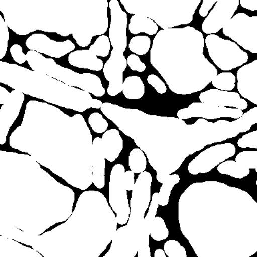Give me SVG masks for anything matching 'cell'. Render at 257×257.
I'll use <instances>...</instances> for the list:
<instances>
[{
    "mask_svg": "<svg viewBox=\"0 0 257 257\" xmlns=\"http://www.w3.org/2000/svg\"><path fill=\"white\" fill-rule=\"evenodd\" d=\"M105 158L102 139L96 137L92 143L93 182L97 189L105 186Z\"/></svg>",
    "mask_w": 257,
    "mask_h": 257,
    "instance_id": "cell-18",
    "label": "cell"
},
{
    "mask_svg": "<svg viewBox=\"0 0 257 257\" xmlns=\"http://www.w3.org/2000/svg\"><path fill=\"white\" fill-rule=\"evenodd\" d=\"M165 254L169 257H187L186 250L176 240H169L164 245Z\"/></svg>",
    "mask_w": 257,
    "mask_h": 257,
    "instance_id": "cell-34",
    "label": "cell"
},
{
    "mask_svg": "<svg viewBox=\"0 0 257 257\" xmlns=\"http://www.w3.org/2000/svg\"><path fill=\"white\" fill-rule=\"evenodd\" d=\"M0 83L24 94L78 112H84L93 104L92 96L87 91L69 86L43 73L2 61Z\"/></svg>",
    "mask_w": 257,
    "mask_h": 257,
    "instance_id": "cell-3",
    "label": "cell"
},
{
    "mask_svg": "<svg viewBox=\"0 0 257 257\" xmlns=\"http://www.w3.org/2000/svg\"><path fill=\"white\" fill-rule=\"evenodd\" d=\"M9 38V27L0 15V60L3 59L7 53Z\"/></svg>",
    "mask_w": 257,
    "mask_h": 257,
    "instance_id": "cell-33",
    "label": "cell"
},
{
    "mask_svg": "<svg viewBox=\"0 0 257 257\" xmlns=\"http://www.w3.org/2000/svg\"><path fill=\"white\" fill-rule=\"evenodd\" d=\"M151 183L152 176L150 173L143 171L140 173L132 190L127 225L115 233L121 242L134 252L138 250L141 228L151 200Z\"/></svg>",
    "mask_w": 257,
    "mask_h": 257,
    "instance_id": "cell-7",
    "label": "cell"
},
{
    "mask_svg": "<svg viewBox=\"0 0 257 257\" xmlns=\"http://www.w3.org/2000/svg\"><path fill=\"white\" fill-rule=\"evenodd\" d=\"M222 32L243 49L257 53L256 16L250 17L245 13H238L222 28Z\"/></svg>",
    "mask_w": 257,
    "mask_h": 257,
    "instance_id": "cell-9",
    "label": "cell"
},
{
    "mask_svg": "<svg viewBox=\"0 0 257 257\" xmlns=\"http://www.w3.org/2000/svg\"><path fill=\"white\" fill-rule=\"evenodd\" d=\"M238 145L240 148L257 149V131L249 133L239 139Z\"/></svg>",
    "mask_w": 257,
    "mask_h": 257,
    "instance_id": "cell-36",
    "label": "cell"
},
{
    "mask_svg": "<svg viewBox=\"0 0 257 257\" xmlns=\"http://www.w3.org/2000/svg\"><path fill=\"white\" fill-rule=\"evenodd\" d=\"M26 46L31 51H37L53 58H61L70 53L75 49L71 40L55 41L42 33H35L28 38Z\"/></svg>",
    "mask_w": 257,
    "mask_h": 257,
    "instance_id": "cell-12",
    "label": "cell"
},
{
    "mask_svg": "<svg viewBox=\"0 0 257 257\" xmlns=\"http://www.w3.org/2000/svg\"><path fill=\"white\" fill-rule=\"evenodd\" d=\"M238 6L239 0H218L202 24L203 32L208 35L218 33L232 19Z\"/></svg>",
    "mask_w": 257,
    "mask_h": 257,
    "instance_id": "cell-13",
    "label": "cell"
},
{
    "mask_svg": "<svg viewBox=\"0 0 257 257\" xmlns=\"http://www.w3.org/2000/svg\"><path fill=\"white\" fill-rule=\"evenodd\" d=\"M88 121L92 130L97 133H103L107 131L108 123L99 113H93L89 117Z\"/></svg>",
    "mask_w": 257,
    "mask_h": 257,
    "instance_id": "cell-35",
    "label": "cell"
},
{
    "mask_svg": "<svg viewBox=\"0 0 257 257\" xmlns=\"http://www.w3.org/2000/svg\"><path fill=\"white\" fill-rule=\"evenodd\" d=\"M237 88L244 98L257 104V60L243 65L237 71Z\"/></svg>",
    "mask_w": 257,
    "mask_h": 257,
    "instance_id": "cell-15",
    "label": "cell"
},
{
    "mask_svg": "<svg viewBox=\"0 0 257 257\" xmlns=\"http://www.w3.org/2000/svg\"><path fill=\"white\" fill-rule=\"evenodd\" d=\"M11 93L9 92V91L5 87H2L0 85V104H4L8 101L10 97Z\"/></svg>",
    "mask_w": 257,
    "mask_h": 257,
    "instance_id": "cell-43",
    "label": "cell"
},
{
    "mask_svg": "<svg viewBox=\"0 0 257 257\" xmlns=\"http://www.w3.org/2000/svg\"><path fill=\"white\" fill-rule=\"evenodd\" d=\"M150 235L155 241L164 240L168 237L169 230L163 219L155 216L151 224Z\"/></svg>",
    "mask_w": 257,
    "mask_h": 257,
    "instance_id": "cell-30",
    "label": "cell"
},
{
    "mask_svg": "<svg viewBox=\"0 0 257 257\" xmlns=\"http://www.w3.org/2000/svg\"><path fill=\"white\" fill-rule=\"evenodd\" d=\"M68 60L69 64L73 67L89 69L97 72L102 70L104 66L102 60L97 58V56L89 49L71 52Z\"/></svg>",
    "mask_w": 257,
    "mask_h": 257,
    "instance_id": "cell-19",
    "label": "cell"
},
{
    "mask_svg": "<svg viewBox=\"0 0 257 257\" xmlns=\"http://www.w3.org/2000/svg\"><path fill=\"white\" fill-rule=\"evenodd\" d=\"M109 7L111 14L109 39L113 50L103 71L105 79L109 81L107 93L110 96H116L122 91L123 73L127 65L124 56L127 44V16L117 0H111Z\"/></svg>",
    "mask_w": 257,
    "mask_h": 257,
    "instance_id": "cell-4",
    "label": "cell"
},
{
    "mask_svg": "<svg viewBox=\"0 0 257 257\" xmlns=\"http://www.w3.org/2000/svg\"><path fill=\"white\" fill-rule=\"evenodd\" d=\"M101 112L119 130L134 139L137 146H194L221 142L250 130L257 123V107L251 109L234 121L208 122L199 119L194 124L183 119L147 114L138 109L124 108L111 103H103Z\"/></svg>",
    "mask_w": 257,
    "mask_h": 257,
    "instance_id": "cell-1",
    "label": "cell"
},
{
    "mask_svg": "<svg viewBox=\"0 0 257 257\" xmlns=\"http://www.w3.org/2000/svg\"><path fill=\"white\" fill-rule=\"evenodd\" d=\"M111 43L108 37L106 35H100L95 43L91 46L89 50L95 55L101 57H106L110 51Z\"/></svg>",
    "mask_w": 257,
    "mask_h": 257,
    "instance_id": "cell-31",
    "label": "cell"
},
{
    "mask_svg": "<svg viewBox=\"0 0 257 257\" xmlns=\"http://www.w3.org/2000/svg\"><path fill=\"white\" fill-rule=\"evenodd\" d=\"M25 94L14 89L8 101L0 109V145L7 142L10 128L19 116L20 111L25 101Z\"/></svg>",
    "mask_w": 257,
    "mask_h": 257,
    "instance_id": "cell-14",
    "label": "cell"
},
{
    "mask_svg": "<svg viewBox=\"0 0 257 257\" xmlns=\"http://www.w3.org/2000/svg\"><path fill=\"white\" fill-rule=\"evenodd\" d=\"M0 256H43L35 249L27 248L17 241L0 236Z\"/></svg>",
    "mask_w": 257,
    "mask_h": 257,
    "instance_id": "cell-21",
    "label": "cell"
},
{
    "mask_svg": "<svg viewBox=\"0 0 257 257\" xmlns=\"http://www.w3.org/2000/svg\"><path fill=\"white\" fill-rule=\"evenodd\" d=\"M165 251L162 249H157L155 252V257H166Z\"/></svg>",
    "mask_w": 257,
    "mask_h": 257,
    "instance_id": "cell-45",
    "label": "cell"
},
{
    "mask_svg": "<svg viewBox=\"0 0 257 257\" xmlns=\"http://www.w3.org/2000/svg\"><path fill=\"white\" fill-rule=\"evenodd\" d=\"M124 173L122 165H114L109 181V204L117 214V224L120 225L127 224L131 212L127 190L123 184Z\"/></svg>",
    "mask_w": 257,
    "mask_h": 257,
    "instance_id": "cell-10",
    "label": "cell"
},
{
    "mask_svg": "<svg viewBox=\"0 0 257 257\" xmlns=\"http://www.w3.org/2000/svg\"><path fill=\"white\" fill-rule=\"evenodd\" d=\"M127 64L131 70L137 71V72L142 73L146 69L145 64L143 63L138 55H135V54L130 55L127 57Z\"/></svg>",
    "mask_w": 257,
    "mask_h": 257,
    "instance_id": "cell-37",
    "label": "cell"
},
{
    "mask_svg": "<svg viewBox=\"0 0 257 257\" xmlns=\"http://www.w3.org/2000/svg\"><path fill=\"white\" fill-rule=\"evenodd\" d=\"M122 92L127 99L131 100L142 98L145 92L142 79L138 76L127 77L123 82Z\"/></svg>",
    "mask_w": 257,
    "mask_h": 257,
    "instance_id": "cell-24",
    "label": "cell"
},
{
    "mask_svg": "<svg viewBox=\"0 0 257 257\" xmlns=\"http://www.w3.org/2000/svg\"><path fill=\"white\" fill-rule=\"evenodd\" d=\"M26 57L33 71L53 77L69 86L82 89L95 97H102L105 95V89L100 78L96 75L75 72L58 65L53 59L31 50L27 52Z\"/></svg>",
    "mask_w": 257,
    "mask_h": 257,
    "instance_id": "cell-6",
    "label": "cell"
},
{
    "mask_svg": "<svg viewBox=\"0 0 257 257\" xmlns=\"http://www.w3.org/2000/svg\"><path fill=\"white\" fill-rule=\"evenodd\" d=\"M239 2L244 9L251 11H257V0H239Z\"/></svg>",
    "mask_w": 257,
    "mask_h": 257,
    "instance_id": "cell-42",
    "label": "cell"
},
{
    "mask_svg": "<svg viewBox=\"0 0 257 257\" xmlns=\"http://www.w3.org/2000/svg\"><path fill=\"white\" fill-rule=\"evenodd\" d=\"M205 43L211 59L221 70H232L242 66L248 61V53L230 40L210 34L205 39Z\"/></svg>",
    "mask_w": 257,
    "mask_h": 257,
    "instance_id": "cell-8",
    "label": "cell"
},
{
    "mask_svg": "<svg viewBox=\"0 0 257 257\" xmlns=\"http://www.w3.org/2000/svg\"><path fill=\"white\" fill-rule=\"evenodd\" d=\"M11 54L13 57L14 61L19 64H23L27 61L26 55L23 53V48L19 44H15L12 46L11 49Z\"/></svg>",
    "mask_w": 257,
    "mask_h": 257,
    "instance_id": "cell-39",
    "label": "cell"
},
{
    "mask_svg": "<svg viewBox=\"0 0 257 257\" xmlns=\"http://www.w3.org/2000/svg\"><path fill=\"white\" fill-rule=\"evenodd\" d=\"M236 80V77L233 73L224 72L217 75L212 83L213 86L219 90L230 91L234 89Z\"/></svg>",
    "mask_w": 257,
    "mask_h": 257,
    "instance_id": "cell-28",
    "label": "cell"
},
{
    "mask_svg": "<svg viewBox=\"0 0 257 257\" xmlns=\"http://www.w3.org/2000/svg\"><path fill=\"white\" fill-rule=\"evenodd\" d=\"M129 14L153 20L163 29L188 25L202 0H119Z\"/></svg>",
    "mask_w": 257,
    "mask_h": 257,
    "instance_id": "cell-5",
    "label": "cell"
},
{
    "mask_svg": "<svg viewBox=\"0 0 257 257\" xmlns=\"http://www.w3.org/2000/svg\"><path fill=\"white\" fill-rule=\"evenodd\" d=\"M218 0H204L200 9V15L202 17H206L208 15L209 11L212 9L214 4L216 3Z\"/></svg>",
    "mask_w": 257,
    "mask_h": 257,
    "instance_id": "cell-41",
    "label": "cell"
},
{
    "mask_svg": "<svg viewBox=\"0 0 257 257\" xmlns=\"http://www.w3.org/2000/svg\"><path fill=\"white\" fill-rule=\"evenodd\" d=\"M101 139L105 158L109 162H113L123 149V139L118 130L113 128L105 131Z\"/></svg>",
    "mask_w": 257,
    "mask_h": 257,
    "instance_id": "cell-20",
    "label": "cell"
},
{
    "mask_svg": "<svg viewBox=\"0 0 257 257\" xmlns=\"http://www.w3.org/2000/svg\"><path fill=\"white\" fill-rule=\"evenodd\" d=\"M147 82L153 87L159 94H164L167 91V87L164 82L157 75L151 74L147 77Z\"/></svg>",
    "mask_w": 257,
    "mask_h": 257,
    "instance_id": "cell-38",
    "label": "cell"
},
{
    "mask_svg": "<svg viewBox=\"0 0 257 257\" xmlns=\"http://www.w3.org/2000/svg\"><path fill=\"white\" fill-rule=\"evenodd\" d=\"M0 236L31 246L39 238V234H31L21 230L17 227L0 219Z\"/></svg>",
    "mask_w": 257,
    "mask_h": 257,
    "instance_id": "cell-22",
    "label": "cell"
},
{
    "mask_svg": "<svg viewBox=\"0 0 257 257\" xmlns=\"http://www.w3.org/2000/svg\"><path fill=\"white\" fill-rule=\"evenodd\" d=\"M218 171L221 174L230 175L238 179L244 178L250 173V169L234 161H226L220 163Z\"/></svg>",
    "mask_w": 257,
    "mask_h": 257,
    "instance_id": "cell-25",
    "label": "cell"
},
{
    "mask_svg": "<svg viewBox=\"0 0 257 257\" xmlns=\"http://www.w3.org/2000/svg\"><path fill=\"white\" fill-rule=\"evenodd\" d=\"M236 161L248 169H257V151H242L237 155Z\"/></svg>",
    "mask_w": 257,
    "mask_h": 257,
    "instance_id": "cell-32",
    "label": "cell"
},
{
    "mask_svg": "<svg viewBox=\"0 0 257 257\" xmlns=\"http://www.w3.org/2000/svg\"><path fill=\"white\" fill-rule=\"evenodd\" d=\"M244 113L241 109L228 108L224 106L206 104V103H193L187 108L180 109L177 112L178 118L188 119L192 117H200L206 119H216L221 117H230L238 119Z\"/></svg>",
    "mask_w": 257,
    "mask_h": 257,
    "instance_id": "cell-11",
    "label": "cell"
},
{
    "mask_svg": "<svg viewBox=\"0 0 257 257\" xmlns=\"http://www.w3.org/2000/svg\"><path fill=\"white\" fill-rule=\"evenodd\" d=\"M135 173L132 171H125L123 184L127 191H132L135 186Z\"/></svg>",
    "mask_w": 257,
    "mask_h": 257,
    "instance_id": "cell-40",
    "label": "cell"
},
{
    "mask_svg": "<svg viewBox=\"0 0 257 257\" xmlns=\"http://www.w3.org/2000/svg\"><path fill=\"white\" fill-rule=\"evenodd\" d=\"M128 47L135 55H146L151 47L150 38L145 35L136 36L131 39Z\"/></svg>",
    "mask_w": 257,
    "mask_h": 257,
    "instance_id": "cell-29",
    "label": "cell"
},
{
    "mask_svg": "<svg viewBox=\"0 0 257 257\" xmlns=\"http://www.w3.org/2000/svg\"><path fill=\"white\" fill-rule=\"evenodd\" d=\"M128 29L133 35L145 33L152 36L158 33L159 27L153 20L148 17L134 15L130 20Z\"/></svg>",
    "mask_w": 257,
    "mask_h": 257,
    "instance_id": "cell-23",
    "label": "cell"
},
{
    "mask_svg": "<svg viewBox=\"0 0 257 257\" xmlns=\"http://www.w3.org/2000/svg\"><path fill=\"white\" fill-rule=\"evenodd\" d=\"M179 181L180 177L177 174H170L165 178L158 193L159 206H166L168 205L171 190Z\"/></svg>",
    "mask_w": 257,
    "mask_h": 257,
    "instance_id": "cell-26",
    "label": "cell"
},
{
    "mask_svg": "<svg viewBox=\"0 0 257 257\" xmlns=\"http://www.w3.org/2000/svg\"><path fill=\"white\" fill-rule=\"evenodd\" d=\"M129 167L134 173H141L147 167L146 157L141 149H134L129 155Z\"/></svg>",
    "mask_w": 257,
    "mask_h": 257,
    "instance_id": "cell-27",
    "label": "cell"
},
{
    "mask_svg": "<svg viewBox=\"0 0 257 257\" xmlns=\"http://www.w3.org/2000/svg\"><path fill=\"white\" fill-rule=\"evenodd\" d=\"M159 204V194L155 193L151 198V203L146 217L143 220L142 228H141L140 240L137 254L139 257H151L150 246H149V236L151 224L155 216H156Z\"/></svg>",
    "mask_w": 257,
    "mask_h": 257,
    "instance_id": "cell-17",
    "label": "cell"
},
{
    "mask_svg": "<svg viewBox=\"0 0 257 257\" xmlns=\"http://www.w3.org/2000/svg\"><path fill=\"white\" fill-rule=\"evenodd\" d=\"M204 35L192 27L161 29L153 39L151 65L169 89L189 95L206 88L218 70L204 53Z\"/></svg>",
    "mask_w": 257,
    "mask_h": 257,
    "instance_id": "cell-2",
    "label": "cell"
},
{
    "mask_svg": "<svg viewBox=\"0 0 257 257\" xmlns=\"http://www.w3.org/2000/svg\"><path fill=\"white\" fill-rule=\"evenodd\" d=\"M102 101L98 100V99H93V104L92 106H91V108L100 109L101 106H102Z\"/></svg>",
    "mask_w": 257,
    "mask_h": 257,
    "instance_id": "cell-44",
    "label": "cell"
},
{
    "mask_svg": "<svg viewBox=\"0 0 257 257\" xmlns=\"http://www.w3.org/2000/svg\"><path fill=\"white\" fill-rule=\"evenodd\" d=\"M200 100L206 104L234 107L242 111L248 108V102L241 98L239 93L217 89H209L201 93Z\"/></svg>",
    "mask_w": 257,
    "mask_h": 257,
    "instance_id": "cell-16",
    "label": "cell"
}]
</instances>
